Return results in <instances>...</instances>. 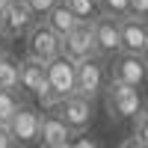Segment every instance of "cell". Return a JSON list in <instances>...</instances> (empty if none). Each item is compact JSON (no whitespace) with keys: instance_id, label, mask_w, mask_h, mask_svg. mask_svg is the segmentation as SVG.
I'll return each instance as SVG.
<instances>
[{"instance_id":"1","label":"cell","mask_w":148,"mask_h":148,"mask_svg":"<svg viewBox=\"0 0 148 148\" xmlns=\"http://www.w3.org/2000/svg\"><path fill=\"white\" fill-rule=\"evenodd\" d=\"M104 107H107V116L110 121H125V119H133V113L145 104L142 101V95L139 89H133V86H125V83H116V80H110L104 83Z\"/></svg>"},{"instance_id":"2","label":"cell","mask_w":148,"mask_h":148,"mask_svg":"<svg viewBox=\"0 0 148 148\" xmlns=\"http://www.w3.org/2000/svg\"><path fill=\"white\" fill-rule=\"evenodd\" d=\"M51 113L59 116V121L71 130V136H80V133L89 130L92 119H95V110H92V101L83 95H65L62 101H56V107L51 110Z\"/></svg>"},{"instance_id":"3","label":"cell","mask_w":148,"mask_h":148,"mask_svg":"<svg viewBox=\"0 0 148 148\" xmlns=\"http://www.w3.org/2000/svg\"><path fill=\"white\" fill-rule=\"evenodd\" d=\"M107 83V59L101 56H86L74 62V95H83L95 101Z\"/></svg>"},{"instance_id":"4","label":"cell","mask_w":148,"mask_h":148,"mask_svg":"<svg viewBox=\"0 0 148 148\" xmlns=\"http://www.w3.org/2000/svg\"><path fill=\"white\" fill-rule=\"evenodd\" d=\"M45 80H47V110H53L56 101L74 92V62L62 53L45 62Z\"/></svg>"},{"instance_id":"5","label":"cell","mask_w":148,"mask_h":148,"mask_svg":"<svg viewBox=\"0 0 148 148\" xmlns=\"http://www.w3.org/2000/svg\"><path fill=\"white\" fill-rule=\"evenodd\" d=\"M113 62L107 65V77L116 80V83H125V86H133V89H139L145 83V74H148V62L145 56H136V53H116L110 56Z\"/></svg>"},{"instance_id":"6","label":"cell","mask_w":148,"mask_h":148,"mask_svg":"<svg viewBox=\"0 0 148 148\" xmlns=\"http://www.w3.org/2000/svg\"><path fill=\"white\" fill-rule=\"evenodd\" d=\"M119 21V51L121 53H148V21L136 15H121Z\"/></svg>"},{"instance_id":"7","label":"cell","mask_w":148,"mask_h":148,"mask_svg":"<svg viewBox=\"0 0 148 148\" xmlns=\"http://www.w3.org/2000/svg\"><path fill=\"white\" fill-rule=\"evenodd\" d=\"M27 39V56L39 59V62H51L53 56H59V36L47 27L45 21H36L33 27L24 33Z\"/></svg>"},{"instance_id":"8","label":"cell","mask_w":148,"mask_h":148,"mask_svg":"<svg viewBox=\"0 0 148 148\" xmlns=\"http://www.w3.org/2000/svg\"><path fill=\"white\" fill-rule=\"evenodd\" d=\"M39 116H42L39 110H36L33 104L24 101V104L15 110V116L6 121V130H9L12 142H15L18 148L33 145V142H36V136H39Z\"/></svg>"},{"instance_id":"9","label":"cell","mask_w":148,"mask_h":148,"mask_svg":"<svg viewBox=\"0 0 148 148\" xmlns=\"http://www.w3.org/2000/svg\"><path fill=\"white\" fill-rule=\"evenodd\" d=\"M39 21V15L24 3V0H12V3L0 12V36L9 42V39H21L33 24Z\"/></svg>"},{"instance_id":"10","label":"cell","mask_w":148,"mask_h":148,"mask_svg":"<svg viewBox=\"0 0 148 148\" xmlns=\"http://www.w3.org/2000/svg\"><path fill=\"white\" fill-rule=\"evenodd\" d=\"M59 53L71 62H80L86 56H95V42H92V24L80 21L71 33H65L59 39Z\"/></svg>"},{"instance_id":"11","label":"cell","mask_w":148,"mask_h":148,"mask_svg":"<svg viewBox=\"0 0 148 148\" xmlns=\"http://www.w3.org/2000/svg\"><path fill=\"white\" fill-rule=\"evenodd\" d=\"M92 42H95V56L110 59L119 53V21L107 15H95L92 21Z\"/></svg>"},{"instance_id":"12","label":"cell","mask_w":148,"mask_h":148,"mask_svg":"<svg viewBox=\"0 0 148 148\" xmlns=\"http://www.w3.org/2000/svg\"><path fill=\"white\" fill-rule=\"evenodd\" d=\"M18 89H27L30 95H36L42 101V107L47 110V80H45V62L24 56L18 59Z\"/></svg>"},{"instance_id":"13","label":"cell","mask_w":148,"mask_h":148,"mask_svg":"<svg viewBox=\"0 0 148 148\" xmlns=\"http://www.w3.org/2000/svg\"><path fill=\"white\" fill-rule=\"evenodd\" d=\"M68 139H71V130L59 121L56 113L39 116V136H36V142H42V148H59Z\"/></svg>"},{"instance_id":"14","label":"cell","mask_w":148,"mask_h":148,"mask_svg":"<svg viewBox=\"0 0 148 148\" xmlns=\"http://www.w3.org/2000/svg\"><path fill=\"white\" fill-rule=\"evenodd\" d=\"M42 21H45L47 27H51V30H53V33L59 36V39H62L65 33H71V30L77 27V24H80L77 18H74V12H71V9H68L65 3H62V0H59V3H53L51 9H47L45 15H42Z\"/></svg>"},{"instance_id":"15","label":"cell","mask_w":148,"mask_h":148,"mask_svg":"<svg viewBox=\"0 0 148 148\" xmlns=\"http://www.w3.org/2000/svg\"><path fill=\"white\" fill-rule=\"evenodd\" d=\"M21 104H24L21 89H0V125H6Z\"/></svg>"},{"instance_id":"16","label":"cell","mask_w":148,"mask_h":148,"mask_svg":"<svg viewBox=\"0 0 148 148\" xmlns=\"http://www.w3.org/2000/svg\"><path fill=\"white\" fill-rule=\"evenodd\" d=\"M0 89H18V59L9 53L0 56Z\"/></svg>"},{"instance_id":"17","label":"cell","mask_w":148,"mask_h":148,"mask_svg":"<svg viewBox=\"0 0 148 148\" xmlns=\"http://www.w3.org/2000/svg\"><path fill=\"white\" fill-rule=\"evenodd\" d=\"M62 3L74 12V18H77V21H92V18L98 15L95 0H62Z\"/></svg>"},{"instance_id":"18","label":"cell","mask_w":148,"mask_h":148,"mask_svg":"<svg viewBox=\"0 0 148 148\" xmlns=\"http://www.w3.org/2000/svg\"><path fill=\"white\" fill-rule=\"evenodd\" d=\"M95 6L101 15L107 18H121V15H127V0H95Z\"/></svg>"},{"instance_id":"19","label":"cell","mask_w":148,"mask_h":148,"mask_svg":"<svg viewBox=\"0 0 148 148\" xmlns=\"http://www.w3.org/2000/svg\"><path fill=\"white\" fill-rule=\"evenodd\" d=\"M133 136L142 139V142H148V107L145 104L133 113Z\"/></svg>"},{"instance_id":"20","label":"cell","mask_w":148,"mask_h":148,"mask_svg":"<svg viewBox=\"0 0 148 148\" xmlns=\"http://www.w3.org/2000/svg\"><path fill=\"white\" fill-rule=\"evenodd\" d=\"M127 15L145 18L148 15V0H127Z\"/></svg>"},{"instance_id":"21","label":"cell","mask_w":148,"mask_h":148,"mask_svg":"<svg viewBox=\"0 0 148 148\" xmlns=\"http://www.w3.org/2000/svg\"><path fill=\"white\" fill-rule=\"evenodd\" d=\"M24 3H27V6L36 12V15H45V12L51 9L53 3H59V0H24Z\"/></svg>"},{"instance_id":"22","label":"cell","mask_w":148,"mask_h":148,"mask_svg":"<svg viewBox=\"0 0 148 148\" xmlns=\"http://www.w3.org/2000/svg\"><path fill=\"white\" fill-rule=\"evenodd\" d=\"M0 148H18L15 142H12L9 130H6V125H0Z\"/></svg>"},{"instance_id":"23","label":"cell","mask_w":148,"mask_h":148,"mask_svg":"<svg viewBox=\"0 0 148 148\" xmlns=\"http://www.w3.org/2000/svg\"><path fill=\"white\" fill-rule=\"evenodd\" d=\"M119 148H148V142H142V139H136V136H130V139H125Z\"/></svg>"},{"instance_id":"24","label":"cell","mask_w":148,"mask_h":148,"mask_svg":"<svg viewBox=\"0 0 148 148\" xmlns=\"http://www.w3.org/2000/svg\"><path fill=\"white\" fill-rule=\"evenodd\" d=\"M74 148H95V145H92V142H86V139H80V142L74 145Z\"/></svg>"},{"instance_id":"25","label":"cell","mask_w":148,"mask_h":148,"mask_svg":"<svg viewBox=\"0 0 148 148\" xmlns=\"http://www.w3.org/2000/svg\"><path fill=\"white\" fill-rule=\"evenodd\" d=\"M3 53H6V39L0 36V56H3Z\"/></svg>"},{"instance_id":"26","label":"cell","mask_w":148,"mask_h":148,"mask_svg":"<svg viewBox=\"0 0 148 148\" xmlns=\"http://www.w3.org/2000/svg\"><path fill=\"white\" fill-rule=\"evenodd\" d=\"M9 3H12V0H0V12H3V9H6Z\"/></svg>"}]
</instances>
